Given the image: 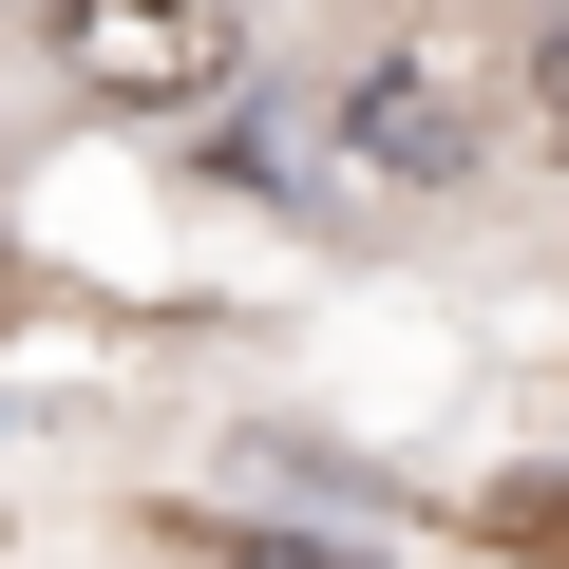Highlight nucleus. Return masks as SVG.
<instances>
[{
	"label": "nucleus",
	"instance_id": "obj_1",
	"mask_svg": "<svg viewBox=\"0 0 569 569\" xmlns=\"http://www.w3.org/2000/svg\"><path fill=\"white\" fill-rule=\"evenodd\" d=\"M247 58V0H58V77L114 114H190Z\"/></svg>",
	"mask_w": 569,
	"mask_h": 569
},
{
	"label": "nucleus",
	"instance_id": "obj_2",
	"mask_svg": "<svg viewBox=\"0 0 569 569\" xmlns=\"http://www.w3.org/2000/svg\"><path fill=\"white\" fill-rule=\"evenodd\" d=\"M323 133H342V152H380V171H456V152H475V114H456V96L418 77V58H380V77H361V96L323 114Z\"/></svg>",
	"mask_w": 569,
	"mask_h": 569
},
{
	"label": "nucleus",
	"instance_id": "obj_3",
	"mask_svg": "<svg viewBox=\"0 0 569 569\" xmlns=\"http://www.w3.org/2000/svg\"><path fill=\"white\" fill-rule=\"evenodd\" d=\"M493 531H531V550H569V475H550V493H493Z\"/></svg>",
	"mask_w": 569,
	"mask_h": 569
},
{
	"label": "nucleus",
	"instance_id": "obj_4",
	"mask_svg": "<svg viewBox=\"0 0 569 569\" xmlns=\"http://www.w3.org/2000/svg\"><path fill=\"white\" fill-rule=\"evenodd\" d=\"M531 114H550V133H569V20H550V39H531Z\"/></svg>",
	"mask_w": 569,
	"mask_h": 569
},
{
	"label": "nucleus",
	"instance_id": "obj_5",
	"mask_svg": "<svg viewBox=\"0 0 569 569\" xmlns=\"http://www.w3.org/2000/svg\"><path fill=\"white\" fill-rule=\"evenodd\" d=\"M190 569H323V550H247V531H209V550H190Z\"/></svg>",
	"mask_w": 569,
	"mask_h": 569
}]
</instances>
